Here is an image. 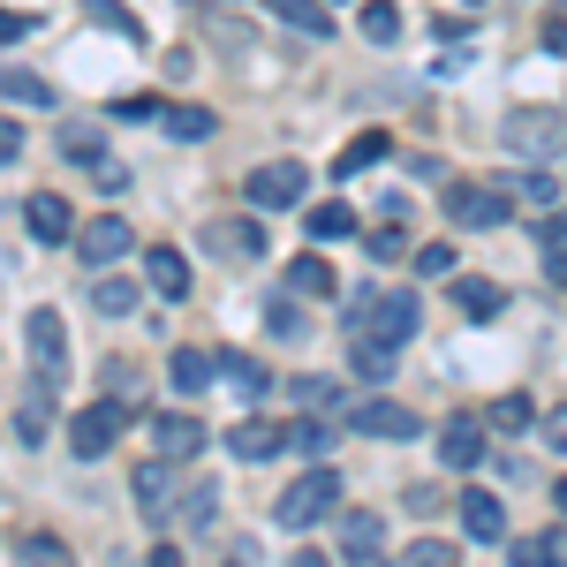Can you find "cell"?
Wrapping results in <instances>:
<instances>
[{
    "label": "cell",
    "instance_id": "obj_1",
    "mask_svg": "<svg viewBox=\"0 0 567 567\" xmlns=\"http://www.w3.org/2000/svg\"><path fill=\"white\" fill-rule=\"evenodd\" d=\"M499 144L515 159H553V152H567V114H553V106H515L499 122Z\"/></svg>",
    "mask_w": 567,
    "mask_h": 567
},
{
    "label": "cell",
    "instance_id": "obj_2",
    "mask_svg": "<svg viewBox=\"0 0 567 567\" xmlns=\"http://www.w3.org/2000/svg\"><path fill=\"white\" fill-rule=\"evenodd\" d=\"M333 507H341V470H310V477H296L288 492H280L272 523L280 529H310V523H326Z\"/></svg>",
    "mask_w": 567,
    "mask_h": 567
},
{
    "label": "cell",
    "instance_id": "obj_3",
    "mask_svg": "<svg viewBox=\"0 0 567 567\" xmlns=\"http://www.w3.org/2000/svg\"><path fill=\"white\" fill-rule=\"evenodd\" d=\"M130 416H136L130 401H91V409H76V416H69V454H76V462H99L114 439L130 432Z\"/></svg>",
    "mask_w": 567,
    "mask_h": 567
},
{
    "label": "cell",
    "instance_id": "obj_4",
    "mask_svg": "<svg viewBox=\"0 0 567 567\" xmlns=\"http://www.w3.org/2000/svg\"><path fill=\"white\" fill-rule=\"evenodd\" d=\"M23 341H31V379L61 386L69 379V326H61V310H31L23 318Z\"/></svg>",
    "mask_w": 567,
    "mask_h": 567
},
{
    "label": "cell",
    "instance_id": "obj_5",
    "mask_svg": "<svg viewBox=\"0 0 567 567\" xmlns=\"http://www.w3.org/2000/svg\"><path fill=\"white\" fill-rule=\"evenodd\" d=\"M303 189H310L303 159H265V167H250V205H258V213H288V205H303Z\"/></svg>",
    "mask_w": 567,
    "mask_h": 567
},
{
    "label": "cell",
    "instance_id": "obj_6",
    "mask_svg": "<svg viewBox=\"0 0 567 567\" xmlns=\"http://www.w3.org/2000/svg\"><path fill=\"white\" fill-rule=\"evenodd\" d=\"M446 219L454 227H499L507 219V182H446Z\"/></svg>",
    "mask_w": 567,
    "mask_h": 567
},
{
    "label": "cell",
    "instance_id": "obj_7",
    "mask_svg": "<svg viewBox=\"0 0 567 567\" xmlns=\"http://www.w3.org/2000/svg\"><path fill=\"white\" fill-rule=\"evenodd\" d=\"M416 318H424L416 296H409V288H386V296H371V303H363V333H371V341H386V349H401V341H416Z\"/></svg>",
    "mask_w": 567,
    "mask_h": 567
},
{
    "label": "cell",
    "instance_id": "obj_8",
    "mask_svg": "<svg viewBox=\"0 0 567 567\" xmlns=\"http://www.w3.org/2000/svg\"><path fill=\"white\" fill-rule=\"evenodd\" d=\"M349 424L363 439H416V432H424V416H416V409H401V401H355Z\"/></svg>",
    "mask_w": 567,
    "mask_h": 567
},
{
    "label": "cell",
    "instance_id": "obj_9",
    "mask_svg": "<svg viewBox=\"0 0 567 567\" xmlns=\"http://www.w3.org/2000/svg\"><path fill=\"white\" fill-rule=\"evenodd\" d=\"M122 250H130V219H84V227H76V258L84 265H114L122 258Z\"/></svg>",
    "mask_w": 567,
    "mask_h": 567
},
{
    "label": "cell",
    "instance_id": "obj_10",
    "mask_svg": "<svg viewBox=\"0 0 567 567\" xmlns=\"http://www.w3.org/2000/svg\"><path fill=\"white\" fill-rule=\"evenodd\" d=\"M280 446H288V432H280V424H265V416H243V424L227 432V454H235V462H272Z\"/></svg>",
    "mask_w": 567,
    "mask_h": 567
},
{
    "label": "cell",
    "instance_id": "obj_11",
    "mask_svg": "<svg viewBox=\"0 0 567 567\" xmlns=\"http://www.w3.org/2000/svg\"><path fill=\"white\" fill-rule=\"evenodd\" d=\"M462 529H470L477 545H507V507H499L492 492H462Z\"/></svg>",
    "mask_w": 567,
    "mask_h": 567
},
{
    "label": "cell",
    "instance_id": "obj_12",
    "mask_svg": "<svg viewBox=\"0 0 567 567\" xmlns=\"http://www.w3.org/2000/svg\"><path fill=\"white\" fill-rule=\"evenodd\" d=\"M439 462H446V470H477V462H484V432L470 424V416L439 424Z\"/></svg>",
    "mask_w": 567,
    "mask_h": 567
},
{
    "label": "cell",
    "instance_id": "obj_13",
    "mask_svg": "<svg viewBox=\"0 0 567 567\" xmlns=\"http://www.w3.org/2000/svg\"><path fill=\"white\" fill-rule=\"evenodd\" d=\"M144 280L167 296V303H182L189 296V265H182V250L175 243H159V250H144Z\"/></svg>",
    "mask_w": 567,
    "mask_h": 567
},
{
    "label": "cell",
    "instance_id": "obj_14",
    "mask_svg": "<svg viewBox=\"0 0 567 567\" xmlns=\"http://www.w3.org/2000/svg\"><path fill=\"white\" fill-rule=\"evenodd\" d=\"M136 499H144V515H167V499H175V454L136 462Z\"/></svg>",
    "mask_w": 567,
    "mask_h": 567
},
{
    "label": "cell",
    "instance_id": "obj_15",
    "mask_svg": "<svg viewBox=\"0 0 567 567\" xmlns=\"http://www.w3.org/2000/svg\"><path fill=\"white\" fill-rule=\"evenodd\" d=\"M152 439H159V454H175V462H197V454H205V424H197V416H159Z\"/></svg>",
    "mask_w": 567,
    "mask_h": 567
},
{
    "label": "cell",
    "instance_id": "obj_16",
    "mask_svg": "<svg viewBox=\"0 0 567 567\" xmlns=\"http://www.w3.org/2000/svg\"><path fill=\"white\" fill-rule=\"evenodd\" d=\"M213 371H219V355H205V349H175L167 355V379H175V393H189V401L213 386Z\"/></svg>",
    "mask_w": 567,
    "mask_h": 567
},
{
    "label": "cell",
    "instance_id": "obj_17",
    "mask_svg": "<svg viewBox=\"0 0 567 567\" xmlns=\"http://www.w3.org/2000/svg\"><path fill=\"white\" fill-rule=\"evenodd\" d=\"M288 288H296V296H310V303H333V296H341L333 265H326V258H310V250H303L296 265H288Z\"/></svg>",
    "mask_w": 567,
    "mask_h": 567
},
{
    "label": "cell",
    "instance_id": "obj_18",
    "mask_svg": "<svg viewBox=\"0 0 567 567\" xmlns=\"http://www.w3.org/2000/svg\"><path fill=\"white\" fill-rule=\"evenodd\" d=\"M23 219H31V235H39V243H69V219H76V213H69L53 189H39V197L23 205Z\"/></svg>",
    "mask_w": 567,
    "mask_h": 567
},
{
    "label": "cell",
    "instance_id": "obj_19",
    "mask_svg": "<svg viewBox=\"0 0 567 567\" xmlns=\"http://www.w3.org/2000/svg\"><path fill=\"white\" fill-rule=\"evenodd\" d=\"M272 8H280V16H288L303 39H333V16H326L333 0H272Z\"/></svg>",
    "mask_w": 567,
    "mask_h": 567
},
{
    "label": "cell",
    "instance_id": "obj_20",
    "mask_svg": "<svg viewBox=\"0 0 567 567\" xmlns=\"http://www.w3.org/2000/svg\"><path fill=\"white\" fill-rule=\"evenodd\" d=\"M355 23H363V39H371V45L401 39V8H393V0H363V16H355Z\"/></svg>",
    "mask_w": 567,
    "mask_h": 567
},
{
    "label": "cell",
    "instance_id": "obj_21",
    "mask_svg": "<svg viewBox=\"0 0 567 567\" xmlns=\"http://www.w3.org/2000/svg\"><path fill=\"white\" fill-rule=\"evenodd\" d=\"M454 303L470 310V318H492V310L507 303V296H499L492 280H477V272H462V280H454Z\"/></svg>",
    "mask_w": 567,
    "mask_h": 567
},
{
    "label": "cell",
    "instance_id": "obj_22",
    "mask_svg": "<svg viewBox=\"0 0 567 567\" xmlns=\"http://www.w3.org/2000/svg\"><path fill=\"white\" fill-rule=\"evenodd\" d=\"M205 243L227 250V258H265V235H258V227H205Z\"/></svg>",
    "mask_w": 567,
    "mask_h": 567
},
{
    "label": "cell",
    "instance_id": "obj_23",
    "mask_svg": "<svg viewBox=\"0 0 567 567\" xmlns=\"http://www.w3.org/2000/svg\"><path fill=\"white\" fill-rule=\"evenodd\" d=\"M0 99H16V106H53L45 76H23V69H0Z\"/></svg>",
    "mask_w": 567,
    "mask_h": 567
},
{
    "label": "cell",
    "instance_id": "obj_24",
    "mask_svg": "<svg viewBox=\"0 0 567 567\" xmlns=\"http://www.w3.org/2000/svg\"><path fill=\"white\" fill-rule=\"evenodd\" d=\"M529 424H537L529 393H499V401H492V432H529Z\"/></svg>",
    "mask_w": 567,
    "mask_h": 567
},
{
    "label": "cell",
    "instance_id": "obj_25",
    "mask_svg": "<svg viewBox=\"0 0 567 567\" xmlns=\"http://www.w3.org/2000/svg\"><path fill=\"white\" fill-rule=\"evenodd\" d=\"M371 159H386V136L371 130V136H355L349 152H341V159H333V175L349 182V175H363V167H371Z\"/></svg>",
    "mask_w": 567,
    "mask_h": 567
},
{
    "label": "cell",
    "instance_id": "obj_26",
    "mask_svg": "<svg viewBox=\"0 0 567 567\" xmlns=\"http://www.w3.org/2000/svg\"><path fill=\"white\" fill-rule=\"evenodd\" d=\"M303 227L318 235V243H341V235H355V213H349V205H318Z\"/></svg>",
    "mask_w": 567,
    "mask_h": 567
},
{
    "label": "cell",
    "instance_id": "obj_27",
    "mask_svg": "<svg viewBox=\"0 0 567 567\" xmlns=\"http://www.w3.org/2000/svg\"><path fill=\"white\" fill-rule=\"evenodd\" d=\"M355 379H393V349L386 341H371V333L355 341Z\"/></svg>",
    "mask_w": 567,
    "mask_h": 567
},
{
    "label": "cell",
    "instance_id": "obj_28",
    "mask_svg": "<svg viewBox=\"0 0 567 567\" xmlns=\"http://www.w3.org/2000/svg\"><path fill=\"white\" fill-rule=\"evenodd\" d=\"M341 537H349V553H379L386 523H379V515H341Z\"/></svg>",
    "mask_w": 567,
    "mask_h": 567
},
{
    "label": "cell",
    "instance_id": "obj_29",
    "mask_svg": "<svg viewBox=\"0 0 567 567\" xmlns=\"http://www.w3.org/2000/svg\"><path fill=\"white\" fill-rule=\"evenodd\" d=\"M84 16H91V23H106V31H122V39H144V31H136V16L122 8V0H84Z\"/></svg>",
    "mask_w": 567,
    "mask_h": 567
},
{
    "label": "cell",
    "instance_id": "obj_30",
    "mask_svg": "<svg viewBox=\"0 0 567 567\" xmlns=\"http://www.w3.org/2000/svg\"><path fill=\"white\" fill-rule=\"evenodd\" d=\"M45 393H53V386H45V379H39V386L23 393V416H16V424H23V439H31V446H39V439H45V424H53V416H45Z\"/></svg>",
    "mask_w": 567,
    "mask_h": 567
},
{
    "label": "cell",
    "instance_id": "obj_31",
    "mask_svg": "<svg viewBox=\"0 0 567 567\" xmlns=\"http://www.w3.org/2000/svg\"><path fill=\"white\" fill-rule=\"evenodd\" d=\"M219 371H227V379H235L243 393H265V386H272V379H265V363H258V355H219Z\"/></svg>",
    "mask_w": 567,
    "mask_h": 567
},
{
    "label": "cell",
    "instance_id": "obj_32",
    "mask_svg": "<svg viewBox=\"0 0 567 567\" xmlns=\"http://www.w3.org/2000/svg\"><path fill=\"white\" fill-rule=\"evenodd\" d=\"M159 122L175 136H213V114H205V106H159Z\"/></svg>",
    "mask_w": 567,
    "mask_h": 567
},
{
    "label": "cell",
    "instance_id": "obj_33",
    "mask_svg": "<svg viewBox=\"0 0 567 567\" xmlns=\"http://www.w3.org/2000/svg\"><path fill=\"white\" fill-rule=\"evenodd\" d=\"M91 303L106 310V318H122V310H136V280H99V288H91Z\"/></svg>",
    "mask_w": 567,
    "mask_h": 567
},
{
    "label": "cell",
    "instance_id": "obj_34",
    "mask_svg": "<svg viewBox=\"0 0 567 567\" xmlns=\"http://www.w3.org/2000/svg\"><path fill=\"white\" fill-rule=\"evenodd\" d=\"M61 159H84V167H99V159H106V152H99V130H84V122H76V130H61Z\"/></svg>",
    "mask_w": 567,
    "mask_h": 567
},
{
    "label": "cell",
    "instance_id": "obj_35",
    "mask_svg": "<svg viewBox=\"0 0 567 567\" xmlns=\"http://www.w3.org/2000/svg\"><path fill=\"white\" fill-rule=\"evenodd\" d=\"M507 560L515 567H560L553 560V537H507Z\"/></svg>",
    "mask_w": 567,
    "mask_h": 567
},
{
    "label": "cell",
    "instance_id": "obj_36",
    "mask_svg": "<svg viewBox=\"0 0 567 567\" xmlns=\"http://www.w3.org/2000/svg\"><path fill=\"white\" fill-rule=\"evenodd\" d=\"M401 567H462V553L446 545V537H424V545H409V560Z\"/></svg>",
    "mask_w": 567,
    "mask_h": 567
},
{
    "label": "cell",
    "instance_id": "obj_37",
    "mask_svg": "<svg viewBox=\"0 0 567 567\" xmlns=\"http://www.w3.org/2000/svg\"><path fill=\"white\" fill-rule=\"evenodd\" d=\"M288 446H303V454H326V446H333V424H318V409H310L303 424L288 432Z\"/></svg>",
    "mask_w": 567,
    "mask_h": 567
},
{
    "label": "cell",
    "instance_id": "obj_38",
    "mask_svg": "<svg viewBox=\"0 0 567 567\" xmlns=\"http://www.w3.org/2000/svg\"><path fill=\"white\" fill-rule=\"evenodd\" d=\"M507 197H529V205L553 213V175H515V182H507Z\"/></svg>",
    "mask_w": 567,
    "mask_h": 567
},
{
    "label": "cell",
    "instance_id": "obj_39",
    "mask_svg": "<svg viewBox=\"0 0 567 567\" xmlns=\"http://www.w3.org/2000/svg\"><path fill=\"white\" fill-rule=\"evenodd\" d=\"M23 567H69V553L53 537H23Z\"/></svg>",
    "mask_w": 567,
    "mask_h": 567
},
{
    "label": "cell",
    "instance_id": "obj_40",
    "mask_svg": "<svg viewBox=\"0 0 567 567\" xmlns=\"http://www.w3.org/2000/svg\"><path fill=\"white\" fill-rule=\"evenodd\" d=\"M296 401H310V409H333V401H341V386H333V379H303V386H296Z\"/></svg>",
    "mask_w": 567,
    "mask_h": 567
},
{
    "label": "cell",
    "instance_id": "obj_41",
    "mask_svg": "<svg viewBox=\"0 0 567 567\" xmlns=\"http://www.w3.org/2000/svg\"><path fill=\"white\" fill-rule=\"evenodd\" d=\"M219 507V492L213 484H197V492H189V507H182V515H189V529H205V515H213Z\"/></svg>",
    "mask_w": 567,
    "mask_h": 567
},
{
    "label": "cell",
    "instance_id": "obj_42",
    "mask_svg": "<svg viewBox=\"0 0 567 567\" xmlns=\"http://www.w3.org/2000/svg\"><path fill=\"white\" fill-rule=\"evenodd\" d=\"M416 272H424V280H432V272H454V250H446V243H432V250H416Z\"/></svg>",
    "mask_w": 567,
    "mask_h": 567
},
{
    "label": "cell",
    "instance_id": "obj_43",
    "mask_svg": "<svg viewBox=\"0 0 567 567\" xmlns=\"http://www.w3.org/2000/svg\"><path fill=\"white\" fill-rule=\"evenodd\" d=\"M31 31H39V16H8V8H0V45H8V39H31Z\"/></svg>",
    "mask_w": 567,
    "mask_h": 567
},
{
    "label": "cell",
    "instance_id": "obj_44",
    "mask_svg": "<svg viewBox=\"0 0 567 567\" xmlns=\"http://www.w3.org/2000/svg\"><path fill=\"white\" fill-rule=\"evenodd\" d=\"M545 53H567V16H545V31H537Z\"/></svg>",
    "mask_w": 567,
    "mask_h": 567
},
{
    "label": "cell",
    "instance_id": "obj_45",
    "mask_svg": "<svg viewBox=\"0 0 567 567\" xmlns=\"http://www.w3.org/2000/svg\"><path fill=\"white\" fill-rule=\"evenodd\" d=\"M114 114H122V122H159V106H152V99H114Z\"/></svg>",
    "mask_w": 567,
    "mask_h": 567
},
{
    "label": "cell",
    "instance_id": "obj_46",
    "mask_svg": "<svg viewBox=\"0 0 567 567\" xmlns=\"http://www.w3.org/2000/svg\"><path fill=\"white\" fill-rule=\"evenodd\" d=\"M545 439H553V454H567V401L553 409V416H545Z\"/></svg>",
    "mask_w": 567,
    "mask_h": 567
},
{
    "label": "cell",
    "instance_id": "obj_47",
    "mask_svg": "<svg viewBox=\"0 0 567 567\" xmlns=\"http://www.w3.org/2000/svg\"><path fill=\"white\" fill-rule=\"evenodd\" d=\"M537 235H545V243H567V205H560V213H545V219H537Z\"/></svg>",
    "mask_w": 567,
    "mask_h": 567
},
{
    "label": "cell",
    "instance_id": "obj_48",
    "mask_svg": "<svg viewBox=\"0 0 567 567\" xmlns=\"http://www.w3.org/2000/svg\"><path fill=\"white\" fill-rule=\"evenodd\" d=\"M23 152V136H16V122H0V159H16Z\"/></svg>",
    "mask_w": 567,
    "mask_h": 567
},
{
    "label": "cell",
    "instance_id": "obj_49",
    "mask_svg": "<svg viewBox=\"0 0 567 567\" xmlns=\"http://www.w3.org/2000/svg\"><path fill=\"white\" fill-rule=\"evenodd\" d=\"M152 567H182V553H175V545H159V553H152Z\"/></svg>",
    "mask_w": 567,
    "mask_h": 567
},
{
    "label": "cell",
    "instance_id": "obj_50",
    "mask_svg": "<svg viewBox=\"0 0 567 567\" xmlns=\"http://www.w3.org/2000/svg\"><path fill=\"white\" fill-rule=\"evenodd\" d=\"M553 560H560V567H567V523H560V529H553Z\"/></svg>",
    "mask_w": 567,
    "mask_h": 567
},
{
    "label": "cell",
    "instance_id": "obj_51",
    "mask_svg": "<svg viewBox=\"0 0 567 567\" xmlns=\"http://www.w3.org/2000/svg\"><path fill=\"white\" fill-rule=\"evenodd\" d=\"M288 567H333V560H326V553H296Z\"/></svg>",
    "mask_w": 567,
    "mask_h": 567
},
{
    "label": "cell",
    "instance_id": "obj_52",
    "mask_svg": "<svg viewBox=\"0 0 567 567\" xmlns=\"http://www.w3.org/2000/svg\"><path fill=\"white\" fill-rule=\"evenodd\" d=\"M355 567H386V560H379V553H355Z\"/></svg>",
    "mask_w": 567,
    "mask_h": 567
},
{
    "label": "cell",
    "instance_id": "obj_53",
    "mask_svg": "<svg viewBox=\"0 0 567 567\" xmlns=\"http://www.w3.org/2000/svg\"><path fill=\"white\" fill-rule=\"evenodd\" d=\"M227 567H258V553H235V560H227Z\"/></svg>",
    "mask_w": 567,
    "mask_h": 567
}]
</instances>
